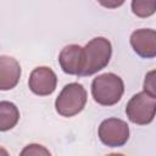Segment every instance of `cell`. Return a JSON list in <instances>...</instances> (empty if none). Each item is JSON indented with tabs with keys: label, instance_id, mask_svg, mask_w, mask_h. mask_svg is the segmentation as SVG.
<instances>
[{
	"label": "cell",
	"instance_id": "cell-1",
	"mask_svg": "<svg viewBox=\"0 0 156 156\" xmlns=\"http://www.w3.org/2000/svg\"><path fill=\"white\" fill-rule=\"evenodd\" d=\"M112 56V45L108 39L96 37L83 48V69L80 77H89L105 68Z\"/></svg>",
	"mask_w": 156,
	"mask_h": 156
},
{
	"label": "cell",
	"instance_id": "cell-2",
	"mask_svg": "<svg viewBox=\"0 0 156 156\" xmlns=\"http://www.w3.org/2000/svg\"><path fill=\"white\" fill-rule=\"evenodd\" d=\"M123 93L124 83L115 73H102L91 82V95L99 105L112 106L121 100Z\"/></svg>",
	"mask_w": 156,
	"mask_h": 156
},
{
	"label": "cell",
	"instance_id": "cell-3",
	"mask_svg": "<svg viewBox=\"0 0 156 156\" xmlns=\"http://www.w3.org/2000/svg\"><path fill=\"white\" fill-rule=\"evenodd\" d=\"M87 104V91L79 83H69L63 87L55 100V108L62 117H73L83 111Z\"/></svg>",
	"mask_w": 156,
	"mask_h": 156
},
{
	"label": "cell",
	"instance_id": "cell-4",
	"mask_svg": "<svg viewBox=\"0 0 156 156\" xmlns=\"http://www.w3.org/2000/svg\"><path fill=\"white\" fill-rule=\"evenodd\" d=\"M126 113L130 122L145 126L154 121L156 113V98L141 91L130 98L126 106Z\"/></svg>",
	"mask_w": 156,
	"mask_h": 156
},
{
	"label": "cell",
	"instance_id": "cell-5",
	"mask_svg": "<svg viewBox=\"0 0 156 156\" xmlns=\"http://www.w3.org/2000/svg\"><path fill=\"white\" fill-rule=\"evenodd\" d=\"M98 134L104 145L119 147L123 146L129 139V126L119 118H106L100 123Z\"/></svg>",
	"mask_w": 156,
	"mask_h": 156
},
{
	"label": "cell",
	"instance_id": "cell-6",
	"mask_svg": "<svg viewBox=\"0 0 156 156\" xmlns=\"http://www.w3.org/2000/svg\"><path fill=\"white\" fill-rule=\"evenodd\" d=\"M29 89L33 94L39 96H46L55 91L57 85L56 73L46 66L37 67L32 71L28 80Z\"/></svg>",
	"mask_w": 156,
	"mask_h": 156
},
{
	"label": "cell",
	"instance_id": "cell-7",
	"mask_svg": "<svg viewBox=\"0 0 156 156\" xmlns=\"http://www.w3.org/2000/svg\"><path fill=\"white\" fill-rule=\"evenodd\" d=\"M130 45L140 57L154 58L156 56V32L150 28L134 30L130 35Z\"/></svg>",
	"mask_w": 156,
	"mask_h": 156
},
{
	"label": "cell",
	"instance_id": "cell-8",
	"mask_svg": "<svg viewBox=\"0 0 156 156\" xmlns=\"http://www.w3.org/2000/svg\"><path fill=\"white\" fill-rule=\"evenodd\" d=\"M58 63L65 73L80 77L84 63L83 48L77 44H71L65 46L58 54Z\"/></svg>",
	"mask_w": 156,
	"mask_h": 156
},
{
	"label": "cell",
	"instance_id": "cell-9",
	"mask_svg": "<svg viewBox=\"0 0 156 156\" xmlns=\"http://www.w3.org/2000/svg\"><path fill=\"white\" fill-rule=\"evenodd\" d=\"M21 78V66L16 58L7 55L0 56V90L13 89Z\"/></svg>",
	"mask_w": 156,
	"mask_h": 156
},
{
	"label": "cell",
	"instance_id": "cell-10",
	"mask_svg": "<svg viewBox=\"0 0 156 156\" xmlns=\"http://www.w3.org/2000/svg\"><path fill=\"white\" fill-rule=\"evenodd\" d=\"M20 119L18 107L11 101H0V132L12 129Z\"/></svg>",
	"mask_w": 156,
	"mask_h": 156
},
{
	"label": "cell",
	"instance_id": "cell-11",
	"mask_svg": "<svg viewBox=\"0 0 156 156\" xmlns=\"http://www.w3.org/2000/svg\"><path fill=\"white\" fill-rule=\"evenodd\" d=\"M155 10H156L155 1H140V0L132 1V11L134 15L139 17H149L155 13Z\"/></svg>",
	"mask_w": 156,
	"mask_h": 156
},
{
	"label": "cell",
	"instance_id": "cell-12",
	"mask_svg": "<svg viewBox=\"0 0 156 156\" xmlns=\"http://www.w3.org/2000/svg\"><path fill=\"white\" fill-rule=\"evenodd\" d=\"M20 156H51V154L40 144H29L22 149Z\"/></svg>",
	"mask_w": 156,
	"mask_h": 156
},
{
	"label": "cell",
	"instance_id": "cell-13",
	"mask_svg": "<svg viewBox=\"0 0 156 156\" xmlns=\"http://www.w3.org/2000/svg\"><path fill=\"white\" fill-rule=\"evenodd\" d=\"M144 93L149 94L150 96L156 98V87H155V71H150L145 76L144 80Z\"/></svg>",
	"mask_w": 156,
	"mask_h": 156
},
{
	"label": "cell",
	"instance_id": "cell-14",
	"mask_svg": "<svg viewBox=\"0 0 156 156\" xmlns=\"http://www.w3.org/2000/svg\"><path fill=\"white\" fill-rule=\"evenodd\" d=\"M0 156H10V155H9V152H7L6 149H4V147L0 146Z\"/></svg>",
	"mask_w": 156,
	"mask_h": 156
},
{
	"label": "cell",
	"instance_id": "cell-15",
	"mask_svg": "<svg viewBox=\"0 0 156 156\" xmlns=\"http://www.w3.org/2000/svg\"><path fill=\"white\" fill-rule=\"evenodd\" d=\"M106 156H124V155L123 154H108Z\"/></svg>",
	"mask_w": 156,
	"mask_h": 156
}]
</instances>
